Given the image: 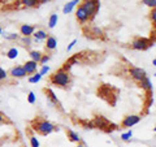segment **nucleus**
<instances>
[{"label": "nucleus", "mask_w": 156, "mask_h": 147, "mask_svg": "<svg viewBox=\"0 0 156 147\" xmlns=\"http://www.w3.org/2000/svg\"><path fill=\"white\" fill-rule=\"evenodd\" d=\"M76 43H77V39H73V41H72V43H70V45H69V46H68V48H66V50H68V51H70V50H72V48H73V47H74V46H76Z\"/></svg>", "instance_id": "obj_35"}, {"label": "nucleus", "mask_w": 156, "mask_h": 147, "mask_svg": "<svg viewBox=\"0 0 156 147\" xmlns=\"http://www.w3.org/2000/svg\"><path fill=\"white\" fill-rule=\"evenodd\" d=\"M48 70H50V66H48V65H43V66L41 68V70H39V74H41V76L43 77V76H44Z\"/></svg>", "instance_id": "obj_32"}, {"label": "nucleus", "mask_w": 156, "mask_h": 147, "mask_svg": "<svg viewBox=\"0 0 156 147\" xmlns=\"http://www.w3.org/2000/svg\"><path fill=\"white\" fill-rule=\"evenodd\" d=\"M35 100H37L35 94H34L33 91H30V92H29V95H27V102L30 103V104H34V103H35Z\"/></svg>", "instance_id": "obj_28"}, {"label": "nucleus", "mask_w": 156, "mask_h": 147, "mask_svg": "<svg viewBox=\"0 0 156 147\" xmlns=\"http://www.w3.org/2000/svg\"><path fill=\"white\" fill-rule=\"evenodd\" d=\"M152 64L156 66V59H154V60H152Z\"/></svg>", "instance_id": "obj_38"}, {"label": "nucleus", "mask_w": 156, "mask_h": 147, "mask_svg": "<svg viewBox=\"0 0 156 147\" xmlns=\"http://www.w3.org/2000/svg\"><path fill=\"white\" fill-rule=\"evenodd\" d=\"M76 147H85V146H83V145H82V143H78V145H77Z\"/></svg>", "instance_id": "obj_37"}, {"label": "nucleus", "mask_w": 156, "mask_h": 147, "mask_svg": "<svg viewBox=\"0 0 156 147\" xmlns=\"http://www.w3.org/2000/svg\"><path fill=\"white\" fill-rule=\"evenodd\" d=\"M22 66H23V69H25L26 74H35V72L38 70V66L39 65H38V63L33 61V60H29Z\"/></svg>", "instance_id": "obj_9"}, {"label": "nucleus", "mask_w": 156, "mask_h": 147, "mask_svg": "<svg viewBox=\"0 0 156 147\" xmlns=\"http://www.w3.org/2000/svg\"><path fill=\"white\" fill-rule=\"evenodd\" d=\"M44 47H46V50H48V51H53L57 47V39L55 37H48L46 39Z\"/></svg>", "instance_id": "obj_12"}, {"label": "nucleus", "mask_w": 156, "mask_h": 147, "mask_svg": "<svg viewBox=\"0 0 156 147\" xmlns=\"http://www.w3.org/2000/svg\"><path fill=\"white\" fill-rule=\"evenodd\" d=\"M33 37H34V41H35V42L46 41V39L48 38V37H47V33H46L44 30H37L35 33L33 34Z\"/></svg>", "instance_id": "obj_15"}, {"label": "nucleus", "mask_w": 156, "mask_h": 147, "mask_svg": "<svg viewBox=\"0 0 156 147\" xmlns=\"http://www.w3.org/2000/svg\"><path fill=\"white\" fill-rule=\"evenodd\" d=\"M7 77H8V73L7 70H4L2 66H0V82L4 81V80H7Z\"/></svg>", "instance_id": "obj_29"}, {"label": "nucleus", "mask_w": 156, "mask_h": 147, "mask_svg": "<svg viewBox=\"0 0 156 147\" xmlns=\"http://www.w3.org/2000/svg\"><path fill=\"white\" fill-rule=\"evenodd\" d=\"M3 122H4V117L2 113H0V124H3Z\"/></svg>", "instance_id": "obj_36"}, {"label": "nucleus", "mask_w": 156, "mask_h": 147, "mask_svg": "<svg viewBox=\"0 0 156 147\" xmlns=\"http://www.w3.org/2000/svg\"><path fill=\"white\" fill-rule=\"evenodd\" d=\"M92 31H94L95 35H101V34H103V31H101L99 27H92Z\"/></svg>", "instance_id": "obj_34"}, {"label": "nucleus", "mask_w": 156, "mask_h": 147, "mask_svg": "<svg viewBox=\"0 0 156 147\" xmlns=\"http://www.w3.org/2000/svg\"><path fill=\"white\" fill-rule=\"evenodd\" d=\"M37 0H22L21 2V4L22 5H25V7H27V8H31V7H35L37 5Z\"/></svg>", "instance_id": "obj_22"}, {"label": "nucleus", "mask_w": 156, "mask_h": 147, "mask_svg": "<svg viewBox=\"0 0 156 147\" xmlns=\"http://www.w3.org/2000/svg\"><path fill=\"white\" fill-rule=\"evenodd\" d=\"M21 42H22V45H23V46L29 47V46H31L33 39H31V37H22V38H21Z\"/></svg>", "instance_id": "obj_25"}, {"label": "nucleus", "mask_w": 156, "mask_h": 147, "mask_svg": "<svg viewBox=\"0 0 156 147\" xmlns=\"http://www.w3.org/2000/svg\"><path fill=\"white\" fill-rule=\"evenodd\" d=\"M2 34H3V29L0 27V35H2Z\"/></svg>", "instance_id": "obj_39"}, {"label": "nucleus", "mask_w": 156, "mask_h": 147, "mask_svg": "<svg viewBox=\"0 0 156 147\" xmlns=\"http://www.w3.org/2000/svg\"><path fill=\"white\" fill-rule=\"evenodd\" d=\"M66 135H68V138H69L70 142H77V143H80V142H81L80 135H78V133H76L74 130L69 129V130L66 131Z\"/></svg>", "instance_id": "obj_17"}, {"label": "nucleus", "mask_w": 156, "mask_h": 147, "mask_svg": "<svg viewBox=\"0 0 156 147\" xmlns=\"http://www.w3.org/2000/svg\"><path fill=\"white\" fill-rule=\"evenodd\" d=\"M20 33L22 34V37H31L33 34L35 33V26L23 23V25H21V27H20Z\"/></svg>", "instance_id": "obj_11"}, {"label": "nucleus", "mask_w": 156, "mask_h": 147, "mask_svg": "<svg viewBox=\"0 0 156 147\" xmlns=\"http://www.w3.org/2000/svg\"><path fill=\"white\" fill-rule=\"evenodd\" d=\"M131 137H133V131H131V130H128L126 133H122V134H121V139H122V141H129Z\"/></svg>", "instance_id": "obj_26"}, {"label": "nucleus", "mask_w": 156, "mask_h": 147, "mask_svg": "<svg viewBox=\"0 0 156 147\" xmlns=\"http://www.w3.org/2000/svg\"><path fill=\"white\" fill-rule=\"evenodd\" d=\"M78 0H72V2H69V3H66L65 5H64V8H62V13H65V14H68V13H70L72 11H73V8H74L76 5H78Z\"/></svg>", "instance_id": "obj_16"}, {"label": "nucleus", "mask_w": 156, "mask_h": 147, "mask_svg": "<svg viewBox=\"0 0 156 147\" xmlns=\"http://www.w3.org/2000/svg\"><path fill=\"white\" fill-rule=\"evenodd\" d=\"M150 46V41L147 38H135L131 43V48L136 51H143Z\"/></svg>", "instance_id": "obj_4"}, {"label": "nucleus", "mask_w": 156, "mask_h": 147, "mask_svg": "<svg viewBox=\"0 0 156 147\" xmlns=\"http://www.w3.org/2000/svg\"><path fill=\"white\" fill-rule=\"evenodd\" d=\"M76 17H77V20H78V22L80 23H86L91 18L90 17V14L87 13V11L85 9V7L82 5V4H80V5L77 7V9H76Z\"/></svg>", "instance_id": "obj_3"}, {"label": "nucleus", "mask_w": 156, "mask_h": 147, "mask_svg": "<svg viewBox=\"0 0 156 147\" xmlns=\"http://www.w3.org/2000/svg\"><path fill=\"white\" fill-rule=\"evenodd\" d=\"M41 80H42V76L39 74V73H35V74H33L31 77H29V82L30 83H38Z\"/></svg>", "instance_id": "obj_23"}, {"label": "nucleus", "mask_w": 156, "mask_h": 147, "mask_svg": "<svg viewBox=\"0 0 156 147\" xmlns=\"http://www.w3.org/2000/svg\"><path fill=\"white\" fill-rule=\"evenodd\" d=\"M29 56H30V59L33 61H35V63H41L42 60V56H43V53L41 51H38V50H31L30 52H29Z\"/></svg>", "instance_id": "obj_14"}, {"label": "nucleus", "mask_w": 156, "mask_h": 147, "mask_svg": "<svg viewBox=\"0 0 156 147\" xmlns=\"http://www.w3.org/2000/svg\"><path fill=\"white\" fill-rule=\"evenodd\" d=\"M150 18H151V21L156 23V8H155V9H151V12H150Z\"/></svg>", "instance_id": "obj_33"}, {"label": "nucleus", "mask_w": 156, "mask_h": 147, "mask_svg": "<svg viewBox=\"0 0 156 147\" xmlns=\"http://www.w3.org/2000/svg\"><path fill=\"white\" fill-rule=\"evenodd\" d=\"M82 5L85 7V9L87 11V13L90 14V17L95 16L96 11L99 9V2H94V0H87V2H85Z\"/></svg>", "instance_id": "obj_7"}, {"label": "nucleus", "mask_w": 156, "mask_h": 147, "mask_svg": "<svg viewBox=\"0 0 156 147\" xmlns=\"http://www.w3.org/2000/svg\"><path fill=\"white\" fill-rule=\"evenodd\" d=\"M50 80H51V83H53V85L60 86V87H66L70 83V74H69V72H65L61 68V69H58L57 72L53 73Z\"/></svg>", "instance_id": "obj_1"}, {"label": "nucleus", "mask_w": 156, "mask_h": 147, "mask_svg": "<svg viewBox=\"0 0 156 147\" xmlns=\"http://www.w3.org/2000/svg\"><path fill=\"white\" fill-rule=\"evenodd\" d=\"M140 121V116L138 115H128L124 117L122 122H121V126L122 128H131V126L136 125Z\"/></svg>", "instance_id": "obj_5"}, {"label": "nucleus", "mask_w": 156, "mask_h": 147, "mask_svg": "<svg viewBox=\"0 0 156 147\" xmlns=\"http://www.w3.org/2000/svg\"><path fill=\"white\" fill-rule=\"evenodd\" d=\"M111 122L105 119L103 116H96L95 120H94V126L95 128H99V129H105L107 126H109Z\"/></svg>", "instance_id": "obj_10"}, {"label": "nucleus", "mask_w": 156, "mask_h": 147, "mask_svg": "<svg viewBox=\"0 0 156 147\" xmlns=\"http://www.w3.org/2000/svg\"><path fill=\"white\" fill-rule=\"evenodd\" d=\"M9 76L13 77V78H23L27 74H26V72H25V69H23L22 65H16L9 70Z\"/></svg>", "instance_id": "obj_8"}, {"label": "nucleus", "mask_w": 156, "mask_h": 147, "mask_svg": "<svg viewBox=\"0 0 156 147\" xmlns=\"http://www.w3.org/2000/svg\"><path fill=\"white\" fill-rule=\"evenodd\" d=\"M4 37H5L7 41H16V39H18V34L11 33V34H8V35H4Z\"/></svg>", "instance_id": "obj_30"}, {"label": "nucleus", "mask_w": 156, "mask_h": 147, "mask_svg": "<svg viewBox=\"0 0 156 147\" xmlns=\"http://www.w3.org/2000/svg\"><path fill=\"white\" fill-rule=\"evenodd\" d=\"M50 59H51L50 55H43V56H42V60H41V63H39V64H41L42 66H43V65H46L47 63L50 61Z\"/></svg>", "instance_id": "obj_31"}, {"label": "nucleus", "mask_w": 156, "mask_h": 147, "mask_svg": "<svg viewBox=\"0 0 156 147\" xmlns=\"http://www.w3.org/2000/svg\"><path fill=\"white\" fill-rule=\"evenodd\" d=\"M142 3L144 5L150 7L151 9H155L156 8V0H142Z\"/></svg>", "instance_id": "obj_24"}, {"label": "nucleus", "mask_w": 156, "mask_h": 147, "mask_svg": "<svg viewBox=\"0 0 156 147\" xmlns=\"http://www.w3.org/2000/svg\"><path fill=\"white\" fill-rule=\"evenodd\" d=\"M34 129L42 135L51 134L52 131L56 130L55 125L51 124V122L47 121V120H43V119H37L35 121H34Z\"/></svg>", "instance_id": "obj_2"}, {"label": "nucleus", "mask_w": 156, "mask_h": 147, "mask_svg": "<svg viewBox=\"0 0 156 147\" xmlns=\"http://www.w3.org/2000/svg\"><path fill=\"white\" fill-rule=\"evenodd\" d=\"M18 56V50L16 47H11L9 50L7 51V57L11 59V60H13V59H16Z\"/></svg>", "instance_id": "obj_19"}, {"label": "nucleus", "mask_w": 156, "mask_h": 147, "mask_svg": "<svg viewBox=\"0 0 156 147\" xmlns=\"http://www.w3.org/2000/svg\"><path fill=\"white\" fill-rule=\"evenodd\" d=\"M139 86L146 91H152V82H151V80L147 76H146L143 80L139 81Z\"/></svg>", "instance_id": "obj_13"}, {"label": "nucleus", "mask_w": 156, "mask_h": 147, "mask_svg": "<svg viewBox=\"0 0 156 147\" xmlns=\"http://www.w3.org/2000/svg\"><path fill=\"white\" fill-rule=\"evenodd\" d=\"M129 73H130V77L136 82H139L140 80H143V78L146 77L144 69L138 68V66H129Z\"/></svg>", "instance_id": "obj_6"}, {"label": "nucleus", "mask_w": 156, "mask_h": 147, "mask_svg": "<svg viewBox=\"0 0 156 147\" xmlns=\"http://www.w3.org/2000/svg\"><path fill=\"white\" fill-rule=\"evenodd\" d=\"M76 63H77V56L72 57L70 60H68V61L65 63V64H64V66H62V69H64L65 72H68V70H69L70 68H72V65H73V64H76Z\"/></svg>", "instance_id": "obj_20"}, {"label": "nucleus", "mask_w": 156, "mask_h": 147, "mask_svg": "<svg viewBox=\"0 0 156 147\" xmlns=\"http://www.w3.org/2000/svg\"><path fill=\"white\" fill-rule=\"evenodd\" d=\"M30 145H31V147H41V143H39L38 138L34 137V135L30 137Z\"/></svg>", "instance_id": "obj_27"}, {"label": "nucleus", "mask_w": 156, "mask_h": 147, "mask_svg": "<svg viewBox=\"0 0 156 147\" xmlns=\"http://www.w3.org/2000/svg\"><path fill=\"white\" fill-rule=\"evenodd\" d=\"M57 21H58V16H57L56 13H52L51 16H50V20H48V27H50V29H53V27L56 26Z\"/></svg>", "instance_id": "obj_18"}, {"label": "nucleus", "mask_w": 156, "mask_h": 147, "mask_svg": "<svg viewBox=\"0 0 156 147\" xmlns=\"http://www.w3.org/2000/svg\"><path fill=\"white\" fill-rule=\"evenodd\" d=\"M46 92L48 95H50V99L52 100V104H55V106H58V108H61V104H60V102L57 100V98L55 96V94L51 91V90H46Z\"/></svg>", "instance_id": "obj_21"}, {"label": "nucleus", "mask_w": 156, "mask_h": 147, "mask_svg": "<svg viewBox=\"0 0 156 147\" xmlns=\"http://www.w3.org/2000/svg\"><path fill=\"white\" fill-rule=\"evenodd\" d=\"M154 130H155V131H156V126H155V129H154Z\"/></svg>", "instance_id": "obj_40"}]
</instances>
